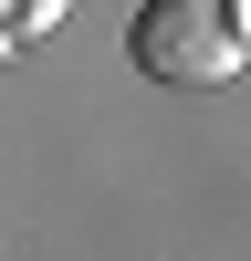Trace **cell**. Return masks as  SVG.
I'll return each mask as SVG.
<instances>
[{
	"label": "cell",
	"mask_w": 251,
	"mask_h": 261,
	"mask_svg": "<svg viewBox=\"0 0 251 261\" xmlns=\"http://www.w3.org/2000/svg\"><path fill=\"white\" fill-rule=\"evenodd\" d=\"M126 53H136L146 84H178V94L230 84L241 73V0H146Z\"/></svg>",
	"instance_id": "obj_1"
},
{
	"label": "cell",
	"mask_w": 251,
	"mask_h": 261,
	"mask_svg": "<svg viewBox=\"0 0 251 261\" xmlns=\"http://www.w3.org/2000/svg\"><path fill=\"white\" fill-rule=\"evenodd\" d=\"M63 11H73V0H0V32H21V42H32V32H53Z\"/></svg>",
	"instance_id": "obj_2"
}]
</instances>
